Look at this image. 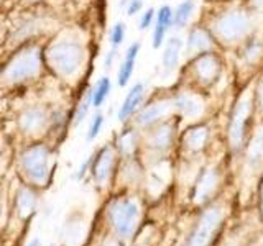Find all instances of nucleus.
I'll use <instances>...</instances> for the list:
<instances>
[{
	"mask_svg": "<svg viewBox=\"0 0 263 246\" xmlns=\"http://www.w3.org/2000/svg\"><path fill=\"white\" fill-rule=\"evenodd\" d=\"M257 16L247 7H230L222 10L209 23V31L220 45L232 46L252 38Z\"/></svg>",
	"mask_w": 263,
	"mask_h": 246,
	"instance_id": "nucleus-1",
	"label": "nucleus"
},
{
	"mask_svg": "<svg viewBox=\"0 0 263 246\" xmlns=\"http://www.w3.org/2000/svg\"><path fill=\"white\" fill-rule=\"evenodd\" d=\"M46 59L56 74L63 77H72L81 71V66L84 63V48L76 41H58L48 49Z\"/></svg>",
	"mask_w": 263,
	"mask_h": 246,
	"instance_id": "nucleus-2",
	"label": "nucleus"
},
{
	"mask_svg": "<svg viewBox=\"0 0 263 246\" xmlns=\"http://www.w3.org/2000/svg\"><path fill=\"white\" fill-rule=\"evenodd\" d=\"M253 104H255V97L250 90H247V92H243L238 97L232 112H230V118L227 125V141L230 150L234 153L240 151L243 148L247 127H249V121L253 112Z\"/></svg>",
	"mask_w": 263,
	"mask_h": 246,
	"instance_id": "nucleus-3",
	"label": "nucleus"
},
{
	"mask_svg": "<svg viewBox=\"0 0 263 246\" xmlns=\"http://www.w3.org/2000/svg\"><path fill=\"white\" fill-rule=\"evenodd\" d=\"M109 220L119 240H130L140 220V207L132 199H117L109 207Z\"/></svg>",
	"mask_w": 263,
	"mask_h": 246,
	"instance_id": "nucleus-4",
	"label": "nucleus"
},
{
	"mask_svg": "<svg viewBox=\"0 0 263 246\" xmlns=\"http://www.w3.org/2000/svg\"><path fill=\"white\" fill-rule=\"evenodd\" d=\"M224 218L226 212L219 205L205 209L199 215V218L196 220L191 233L187 235L183 246H209L214 236L220 230L222 223H224Z\"/></svg>",
	"mask_w": 263,
	"mask_h": 246,
	"instance_id": "nucleus-5",
	"label": "nucleus"
},
{
	"mask_svg": "<svg viewBox=\"0 0 263 246\" xmlns=\"http://www.w3.org/2000/svg\"><path fill=\"white\" fill-rule=\"evenodd\" d=\"M41 61L36 48H27L16 54L5 68L2 79L7 82H23L33 79L40 72Z\"/></svg>",
	"mask_w": 263,
	"mask_h": 246,
	"instance_id": "nucleus-6",
	"label": "nucleus"
},
{
	"mask_svg": "<svg viewBox=\"0 0 263 246\" xmlns=\"http://www.w3.org/2000/svg\"><path fill=\"white\" fill-rule=\"evenodd\" d=\"M189 72H191V79L194 80V84L209 89L219 80L222 72V61L219 54L208 51L194 56L191 64H189Z\"/></svg>",
	"mask_w": 263,
	"mask_h": 246,
	"instance_id": "nucleus-7",
	"label": "nucleus"
},
{
	"mask_svg": "<svg viewBox=\"0 0 263 246\" xmlns=\"http://www.w3.org/2000/svg\"><path fill=\"white\" fill-rule=\"evenodd\" d=\"M49 164H51V154H49V150L43 145L31 146L22 154L23 171L33 182H46L49 176Z\"/></svg>",
	"mask_w": 263,
	"mask_h": 246,
	"instance_id": "nucleus-8",
	"label": "nucleus"
},
{
	"mask_svg": "<svg viewBox=\"0 0 263 246\" xmlns=\"http://www.w3.org/2000/svg\"><path fill=\"white\" fill-rule=\"evenodd\" d=\"M173 112H175L173 98H163V100L153 102L140 110L135 118V125L140 128H152L156 123L164 121V118L170 117Z\"/></svg>",
	"mask_w": 263,
	"mask_h": 246,
	"instance_id": "nucleus-9",
	"label": "nucleus"
},
{
	"mask_svg": "<svg viewBox=\"0 0 263 246\" xmlns=\"http://www.w3.org/2000/svg\"><path fill=\"white\" fill-rule=\"evenodd\" d=\"M175 141V127L170 121H160L152 127L146 136V146L156 153L168 151Z\"/></svg>",
	"mask_w": 263,
	"mask_h": 246,
	"instance_id": "nucleus-10",
	"label": "nucleus"
},
{
	"mask_svg": "<svg viewBox=\"0 0 263 246\" xmlns=\"http://www.w3.org/2000/svg\"><path fill=\"white\" fill-rule=\"evenodd\" d=\"M214 48H216V39H214L208 28L193 27L189 30L186 38V53L189 57H194L201 53L214 51Z\"/></svg>",
	"mask_w": 263,
	"mask_h": 246,
	"instance_id": "nucleus-11",
	"label": "nucleus"
},
{
	"mask_svg": "<svg viewBox=\"0 0 263 246\" xmlns=\"http://www.w3.org/2000/svg\"><path fill=\"white\" fill-rule=\"evenodd\" d=\"M173 107L184 118H199L204 112L202 98L193 92H179L173 97Z\"/></svg>",
	"mask_w": 263,
	"mask_h": 246,
	"instance_id": "nucleus-12",
	"label": "nucleus"
},
{
	"mask_svg": "<svg viewBox=\"0 0 263 246\" xmlns=\"http://www.w3.org/2000/svg\"><path fill=\"white\" fill-rule=\"evenodd\" d=\"M114 159H115V153L110 146H104L92 159V162H90V171H92L94 180L97 184L104 186L107 180H109L112 169H114Z\"/></svg>",
	"mask_w": 263,
	"mask_h": 246,
	"instance_id": "nucleus-13",
	"label": "nucleus"
},
{
	"mask_svg": "<svg viewBox=\"0 0 263 246\" xmlns=\"http://www.w3.org/2000/svg\"><path fill=\"white\" fill-rule=\"evenodd\" d=\"M219 184V174L217 169L208 168L201 172V176L197 177L196 186H194V192H193V199L197 203H202L209 199L212 192L216 191V187Z\"/></svg>",
	"mask_w": 263,
	"mask_h": 246,
	"instance_id": "nucleus-14",
	"label": "nucleus"
},
{
	"mask_svg": "<svg viewBox=\"0 0 263 246\" xmlns=\"http://www.w3.org/2000/svg\"><path fill=\"white\" fill-rule=\"evenodd\" d=\"M173 27V8L170 5H163L155 16V27L152 35V46L160 49L164 43L168 30Z\"/></svg>",
	"mask_w": 263,
	"mask_h": 246,
	"instance_id": "nucleus-15",
	"label": "nucleus"
},
{
	"mask_svg": "<svg viewBox=\"0 0 263 246\" xmlns=\"http://www.w3.org/2000/svg\"><path fill=\"white\" fill-rule=\"evenodd\" d=\"M46 123H48V113L41 107L27 109L20 115L18 120V125L25 133H38V131H41L46 127Z\"/></svg>",
	"mask_w": 263,
	"mask_h": 246,
	"instance_id": "nucleus-16",
	"label": "nucleus"
},
{
	"mask_svg": "<svg viewBox=\"0 0 263 246\" xmlns=\"http://www.w3.org/2000/svg\"><path fill=\"white\" fill-rule=\"evenodd\" d=\"M181 53H183V41L178 36H171L164 43V49L161 54V68L166 76L176 71L181 59Z\"/></svg>",
	"mask_w": 263,
	"mask_h": 246,
	"instance_id": "nucleus-17",
	"label": "nucleus"
},
{
	"mask_svg": "<svg viewBox=\"0 0 263 246\" xmlns=\"http://www.w3.org/2000/svg\"><path fill=\"white\" fill-rule=\"evenodd\" d=\"M143 98H145V84L138 82V84H135L134 87L130 89V92L127 94L125 100L122 102L120 109H119V113H117V118L120 121L128 120L132 115H134L140 109V105H142Z\"/></svg>",
	"mask_w": 263,
	"mask_h": 246,
	"instance_id": "nucleus-18",
	"label": "nucleus"
},
{
	"mask_svg": "<svg viewBox=\"0 0 263 246\" xmlns=\"http://www.w3.org/2000/svg\"><path fill=\"white\" fill-rule=\"evenodd\" d=\"M140 48L142 45L138 43H132L127 51H125V56H123V61L119 68V74H117V82L120 87H125L128 84V80L132 79V74L135 71V63H137V57H138V53H140Z\"/></svg>",
	"mask_w": 263,
	"mask_h": 246,
	"instance_id": "nucleus-19",
	"label": "nucleus"
},
{
	"mask_svg": "<svg viewBox=\"0 0 263 246\" xmlns=\"http://www.w3.org/2000/svg\"><path fill=\"white\" fill-rule=\"evenodd\" d=\"M209 141V128L208 125H194L184 135V148L189 153L202 151Z\"/></svg>",
	"mask_w": 263,
	"mask_h": 246,
	"instance_id": "nucleus-20",
	"label": "nucleus"
},
{
	"mask_svg": "<svg viewBox=\"0 0 263 246\" xmlns=\"http://www.w3.org/2000/svg\"><path fill=\"white\" fill-rule=\"evenodd\" d=\"M247 166L252 171H257L263 164V125L257 130V133L253 135L252 141L247 148Z\"/></svg>",
	"mask_w": 263,
	"mask_h": 246,
	"instance_id": "nucleus-21",
	"label": "nucleus"
},
{
	"mask_svg": "<svg viewBox=\"0 0 263 246\" xmlns=\"http://www.w3.org/2000/svg\"><path fill=\"white\" fill-rule=\"evenodd\" d=\"M194 8H196L194 0H183V2L176 7V10L173 12V27L178 30L186 28L187 23L193 18Z\"/></svg>",
	"mask_w": 263,
	"mask_h": 246,
	"instance_id": "nucleus-22",
	"label": "nucleus"
},
{
	"mask_svg": "<svg viewBox=\"0 0 263 246\" xmlns=\"http://www.w3.org/2000/svg\"><path fill=\"white\" fill-rule=\"evenodd\" d=\"M16 207H18V212L20 215L25 218L28 217L30 213H33V210H35L36 207V195L33 191H30V189H22V191L18 192V197H16Z\"/></svg>",
	"mask_w": 263,
	"mask_h": 246,
	"instance_id": "nucleus-23",
	"label": "nucleus"
},
{
	"mask_svg": "<svg viewBox=\"0 0 263 246\" xmlns=\"http://www.w3.org/2000/svg\"><path fill=\"white\" fill-rule=\"evenodd\" d=\"M137 133L134 130H125L123 133L119 136V141H117V148L119 151L125 156V158H132L137 150Z\"/></svg>",
	"mask_w": 263,
	"mask_h": 246,
	"instance_id": "nucleus-24",
	"label": "nucleus"
},
{
	"mask_svg": "<svg viewBox=\"0 0 263 246\" xmlns=\"http://www.w3.org/2000/svg\"><path fill=\"white\" fill-rule=\"evenodd\" d=\"M110 89H112V84H110V79L109 77H101L97 80L96 87L90 90V97H92V105L96 109H99L104 102L105 98L109 97L110 94Z\"/></svg>",
	"mask_w": 263,
	"mask_h": 246,
	"instance_id": "nucleus-25",
	"label": "nucleus"
},
{
	"mask_svg": "<svg viewBox=\"0 0 263 246\" xmlns=\"http://www.w3.org/2000/svg\"><path fill=\"white\" fill-rule=\"evenodd\" d=\"M263 54V43L257 38H249L247 39V45L243 46V61L247 64H255L260 56Z\"/></svg>",
	"mask_w": 263,
	"mask_h": 246,
	"instance_id": "nucleus-26",
	"label": "nucleus"
},
{
	"mask_svg": "<svg viewBox=\"0 0 263 246\" xmlns=\"http://www.w3.org/2000/svg\"><path fill=\"white\" fill-rule=\"evenodd\" d=\"M125 33H127V28H125V23H115L112 30H110V45L114 48H117L123 43V39H125Z\"/></svg>",
	"mask_w": 263,
	"mask_h": 246,
	"instance_id": "nucleus-27",
	"label": "nucleus"
},
{
	"mask_svg": "<svg viewBox=\"0 0 263 246\" xmlns=\"http://www.w3.org/2000/svg\"><path fill=\"white\" fill-rule=\"evenodd\" d=\"M92 105V97H90V92L86 94V97L82 98L79 107H78V112H76V120H74V125H78V123H81L82 120L86 118V115L89 112V107Z\"/></svg>",
	"mask_w": 263,
	"mask_h": 246,
	"instance_id": "nucleus-28",
	"label": "nucleus"
},
{
	"mask_svg": "<svg viewBox=\"0 0 263 246\" xmlns=\"http://www.w3.org/2000/svg\"><path fill=\"white\" fill-rule=\"evenodd\" d=\"M102 125H104V117H102V113H97L96 117L92 118V121H90V127H89V131H87V138H89V139H96L97 135L101 133Z\"/></svg>",
	"mask_w": 263,
	"mask_h": 246,
	"instance_id": "nucleus-29",
	"label": "nucleus"
},
{
	"mask_svg": "<svg viewBox=\"0 0 263 246\" xmlns=\"http://www.w3.org/2000/svg\"><path fill=\"white\" fill-rule=\"evenodd\" d=\"M155 16H156V12H155V8H148L146 12L142 13V16H140V22H138V28L140 30H146V28H150L152 25H153V20H155Z\"/></svg>",
	"mask_w": 263,
	"mask_h": 246,
	"instance_id": "nucleus-30",
	"label": "nucleus"
},
{
	"mask_svg": "<svg viewBox=\"0 0 263 246\" xmlns=\"http://www.w3.org/2000/svg\"><path fill=\"white\" fill-rule=\"evenodd\" d=\"M142 8H143V0H128V4H127V15L134 16V15L140 13Z\"/></svg>",
	"mask_w": 263,
	"mask_h": 246,
	"instance_id": "nucleus-31",
	"label": "nucleus"
},
{
	"mask_svg": "<svg viewBox=\"0 0 263 246\" xmlns=\"http://www.w3.org/2000/svg\"><path fill=\"white\" fill-rule=\"evenodd\" d=\"M115 56H117V51H115V48H114L112 51L107 54V57H105V69H110L112 68V63L115 59Z\"/></svg>",
	"mask_w": 263,
	"mask_h": 246,
	"instance_id": "nucleus-32",
	"label": "nucleus"
},
{
	"mask_svg": "<svg viewBox=\"0 0 263 246\" xmlns=\"http://www.w3.org/2000/svg\"><path fill=\"white\" fill-rule=\"evenodd\" d=\"M257 102L260 104V107L263 109V76L260 79V84L257 87Z\"/></svg>",
	"mask_w": 263,
	"mask_h": 246,
	"instance_id": "nucleus-33",
	"label": "nucleus"
},
{
	"mask_svg": "<svg viewBox=\"0 0 263 246\" xmlns=\"http://www.w3.org/2000/svg\"><path fill=\"white\" fill-rule=\"evenodd\" d=\"M102 246H120V243H119V240H114L112 238V240H107Z\"/></svg>",
	"mask_w": 263,
	"mask_h": 246,
	"instance_id": "nucleus-34",
	"label": "nucleus"
},
{
	"mask_svg": "<svg viewBox=\"0 0 263 246\" xmlns=\"http://www.w3.org/2000/svg\"><path fill=\"white\" fill-rule=\"evenodd\" d=\"M260 210H261V215H263V182L260 187Z\"/></svg>",
	"mask_w": 263,
	"mask_h": 246,
	"instance_id": "nucleus-35",
	"label": "nucleus"
},
{
	"mask_svg": "<svg viewBox=\"0 0 263 246\" xmlns=\"http://www.w3.org/2000/svg\"><path fill=\"white\" fill-rule=\"evenodd\" d=\"M250 4L253 7H257V8H261L263 7V0H250Z\"/></svg>",
	"mask_w": 263,
	"mask_h": 246,
	"instance_id": "nucleus-36",
	"label": "nucleus"
},
{
	"mask_svg": "<svg viewBox=\"0 0 263 246\" xmlns=\"http://www.w3.org/2000/svg\"><path fill=\"white\" fill-rule=\"evenodd\" d=\"M28 246H40V241H38V240H33Z\"/></svg>",
	"mask_w": 263,
	"mask_h": 246,
	"instance_id": "nucleus-37",
	"label": "nucleus"
},
{
	"mask_svg": "<svg viewBox=\"0 0 263 246\" xmlns=\"http://www.w3.org/2000/svg\"><path fill=\"white\" fill-rule=\"evenodd\" d=\"M27 2H36V0H27Z\"/></svg>",
	"mask_w": 263,
	"mask_h": 246,
	"instance_id": "nucleus-38",
	"label": "nucleus"
}]
</instances>
